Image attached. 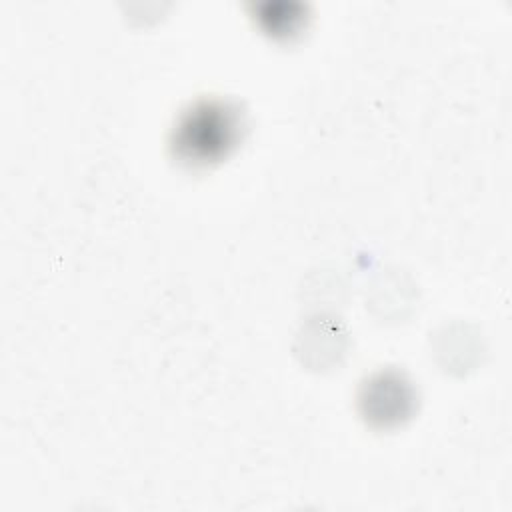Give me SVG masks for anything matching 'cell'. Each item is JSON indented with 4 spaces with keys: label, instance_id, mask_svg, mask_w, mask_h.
I'll return each mask as SVG.
<instances>
[{
    "label": "cell",
    "instance_id": "obj_1",
    "mask_svg": "<svg viewBox=\"0 0 512 512\" xmlns=\"http://www.w3.org/2000/svg\"><path fill=\"white\" fill-rule=\"evenodd\" d=\"M244 114L238 104L222 98H202L190 104L176 120L170 150L190 168L210 166L230 154L240 142Z\"/></svg>",
    "mask_w": 512,
    "mask_h": 512
},
{
    "label": "cell",
    "instance_id": "obj_2",
    "mask_svg": "<svg viewBox=\"0 0 512 512\" xmlns=\"http://www.w3.org/2000/svg\"><path fill=\"white\" fill-rule=\"evenodd\" d=\"M410 392L412 390L408 382L402 380V376L394 372L378 374L364 386V394H362L364 398L360 400L366 418L378 424H392L402 420L404 416H408L412 408V400H390V398L410 394Z\"/></svg>",
    "mask_w": 512,
    "mask_h": 512
},
{
    "label": "cell",
    "instance_id": "obj_3",
    "mask_svg": "<svg viewBox=\"0 0 512 512\" xmlns=\"http://www.w3.org/2000/svg\"><path fill=\"white\" fill-rule=\"evenodd\" d=\"M256 20L266 30V34L274 38H288L302 28L306 16H304V6L300 2L268 0L258 4Z\"/></svg>",
    "mask_w": 512,
    "mask_h": 512
}]
</instances>
